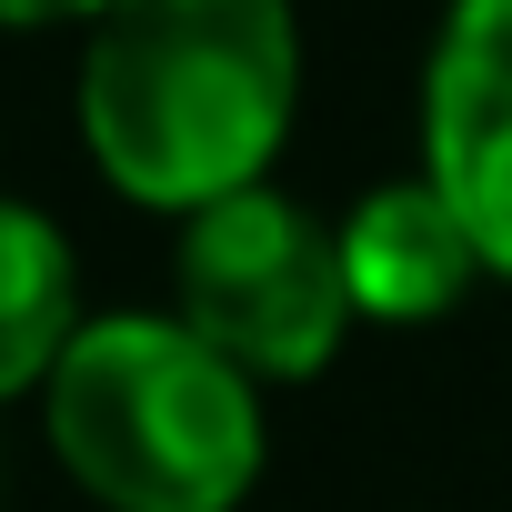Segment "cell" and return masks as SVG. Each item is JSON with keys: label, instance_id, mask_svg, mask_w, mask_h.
<instances>
[{"label": "cell", "instance_id": "5b68a950", "mask_svg": "<svg viewBox=\"0 0 512 512\" xmlns=\"http://www.w3.org/2000/svg\"><path fill=\"white\" fill-rule=\"evenodd\" d=\"M342 282L362 322H442L482 282V251L432 181H382L342 221Z\"/></svg>", "mask_w": 512, "mask_h": 512}, {"label": "cell", "instance_id": "7a4b0ae2", "mask_svg": "<svg viewBox=\"0 0 512 512\" xmlns=\"http://www.w3.org/2000/svg\"><path fill=\"white\" fill-rule=\"evenodd\" d=\"M61 472L101 512H241L262 482V392L181 312H101L41 392Z\"/></svg>", "mask_w": 512, "mask_h": 512}, {"label": "cell", "instance_id": "3957f363", "mask_svg": "<svg viewBox=\"0 0 512 512\" xmlns=\"http://www.w3.org/2000/svg\"><path fill=\"white\" fill-rule=\"evenodd\" d=\"M171 292H181V322L251 382H312L362 322L342 282V231L272 181L181 221Z\"/></svg>", "mask_w": 512, "mask_h": 512}, {"label": "cell", "instance_id": "277c9868", "mask_svg": "<svg viewBox=\"0 0 512 512\" xmlns=\"http://www.w3.org/2000/svg\"><path fill=\"white\" fill-rule=\"evenodd\" d=\"M422 181L512 282V0H452L422 71Z\"/></svg>", "mask_w": 512, "mask_h": 512}, {"label": "cell", "instance_id": "8992f818", "mask_svg": "<svg viewBox=\"0 0 512 512\" xmlns=\"http://www.w3.org/2000/svg\"><path fill=\"white\" fill-rule=\"evenodd\" d=\"M71 342H81V262L61 221L31 201H0V402L51 392Z\"/></svg>", "mask_w": 512, "mask_h": 512}, {"label": "cell", "instance_id": "52a82bcc", "mask_svg": "<svg viewBox=\"0 0 512 512\" xmlns=\"http://www.w3.org/2000/svg\"><path fill=\"white\" fill-rule=\"evenodd\" d=\"M111 0H0V31H51V21H101Z\"/></svg>", "mask_w": 512, "mask_h": 512}, {"label": "cell", "instance_id": "6da1fadb", "mask_svg": "<svg viewBox=\"0 0 512 512\" xmlns=\"http://www.w3.org/2000/svg\"><path fill=\"white\" fill-rule=\"evenodd\" d=\"M302 111L292 0H111L81 51V141L141 211L262 191Z\"/></svg>", "mask_w": 512, "mask_h": 512}]
</instances>
